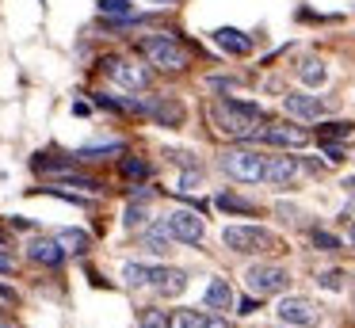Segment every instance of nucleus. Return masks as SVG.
<instances>
[{"label": "nucleus", "mask_w": 355, "mask_h": 328, "mask_svg": "<svg viewBox=\"0 0 355 328\" xmlns=\"http://www.w3.org/2000/svg\"><path fill=\"white\" fill-rule=\"evenodd\" d=\"M210 119H214V126L230 137H256L263 130L260 126L263 107L245 103V99H218V103L210 107Z\"/></svg>", "instance_id": "f257e3e1"}, {"label": "nucleus", "mask_w": 355, "mask_h": 328, "mask_svg": "<svg viewBox=\"0 0 355 328\" xmlns=\"http://www.w3.org/2000/svg\"><path fill=\"white\" fill-rule=\"evenodd\" d=\"M225 244L233 252H248V256L252 252H283V241L260 225H230L225 229Z\"/></svg>", "instance_id": "f03ea898"}, {"label": "nucleus", "mask_w": 355, "mask_h": 328, "mask_svg": "<svg viewBox=\"0 0 355 328\" xmlns=\"http://www.w3.org/2000/svg\"><path fill=\"white\" fill-rule=\"evenodd\" d=\"M138 50L146 53V61L157 69H184L187 65V50L172 35H149L138 42Z\"/></svg>", "instance_id": "7ed1b4c3"}, {"label": "nucleus", "mask_w": 355, "mask_h": 328, "mask_svg": "<svg viewBox=\"0 0 355 328\" xmlns=\"http://www.w3.org/2000/svg\"><path fill=\"white\" fill-rule=\"evenodd\" d=\"M222 172L233 175L241 183H260L263 172H268V160L260 153H248V149H237V153H225L222 157Z\"/></svg>", "instance_id": "20e7f679"}, {"label": "nucleus", "mask_w": 355, "mask_h": 328, "mask_svg": "<svg viewBox=\"0 0 355 328\" xmlns=\"http://www.w3.org/2000/svg\"><path fill=\"white\" fill-rule=\"evenodd\" d=\"M103 73L126 92H146L149 88V69L138 65V61H126V58H107L103 61Z\"/></svg>", "instance_id": "39448f33"}, {"label": "nucleus", "mask_w": 355, "mask_h": 328, "mask_svg": "<svg viewBox=\"0 0 355 328\" xmlns=\"http://www.w3.org/2000/svg\"><path fill=\"white\" fill-rule=\"evenodd\" d=\"M248 290L252 294H260V297H271V294H283L286 286H291V275L283 271V267H275V264H256V267H248Z\"/></svg>", "instance_id": "423d86ee"}, {"label": "nucleus", "mask_w": 355, "mask_h": 328, "mask_svg": "<svg viewBox=\"0 0 355 328\" xmlns=\"http://www.w3.org/2000/svg\"><path fill=\"white\" fill-rule=\"evenodd\" d=\"M279 320H286V325H294V328H317L321 325V309H317L313 302H309V297H283V302H279Z\"/></svg>", "instance_id": "0eeeda50"}, {"label": "nucleus", "mask_w": 355, "mask_h": 328, "mask_svg": "<svg viewBox=\"0 0 355 328\" xmlns=\"http://www.w3.org/2000/svg\"><path fill=\"white\" fill-rule=\"evenodd\" d=\"M164 229H168L172 241H184V244H199L202 233H207V225H202V218L195 210H172L164 218Z\"/></svg>", "instance_id": "6e6552de"}, {"label": "nucleus", "mask_w": 355, "mask_h": 328, "mask_svg": "<svg viewBox=\"0 0 355 328\" xmlns=\"http://www.w3.org/2000/svg\"><path fill=\"white\" fill-rule=\"evenodd\" d=\"M256 137L268 141V145H279V149H302V145L309 141V134L302 126H294V122H271V126H263Z\"/></svg>", "instance_id": "1a4fd4ad"}, {"label": "nucleus", "mask_w": 355, "mask_h": 328, "mask_svg": "<svg viewBox=\"0 0 355 328\" xmlns=\"http://www.w3.org/2000/svg\"><path fill=\"white\" fill-rule=\"evenodd\" d=\"M27 256H31L35 264H42V267H58L65 259V248H62L58 236H35V241L27 244Z\"/></svg>", "instance_id": "9d476101"}, {"label": "nucleus", "mask_w": 355, "mask_h": 328, "mask_svg": "<svg viewBox=\"0 0 355 328\" xmlns=\"http://www.w3.org/2000/svg\"><path fill=\"white\" fill-rule=\"evenodd\" d=\"M298 172H302V164H298L294 157H275V160H268V172H263V180H268L271 187H286V183L298 180Z\"/></svg>", "instance_id": "9b49d317"}, {"label": "nucleus", "mask_w": 355, "mask_h": 328, "mask_svg": "<svg viewBox=\"0 0 355 328\" xmlns=\"http://www.w3.org/2000/svg\"><path fill=\"white\" fill-rule=\"evenodd\" d=\"M283 107L294 114V119H321V114H329V103L317 96H286Z\"/></svg>", "instance_id": "f8f14e48"}, {"label": "nucleus", "mask_w": 355, "mask_h": 328, "mask_svg": "<svg viewBox=\"0 0 355 328\" xmlns=\"http://www.w3.org/2000/svg\"><path fill=\"white\" fill-rule=\"evenodd\" d=\"M214 42L222 46L225 53H237V58L252 53V38H248L245 31H233V27H218V31H214Z\"/></svg>", "instance_id": "ddd939ff"}, {"label": "nucleus", "mask_w": 355, "mask_h": 328, "mask_svg": "<svg viewBox=\"0 0 355 328\" xmlns=\"http://www.w3.org/2000/svg\"><path fill=\"white\" fill-rule=\"evenodd\" d=\"M161 275H164V267H149V264H126L123 267V279L130 286H157Z\"/></svg>", "instance_id": "4468645a"}, {"label": "nucleus", "mask_w": 355, "mask_h": 328, "mask_svg": "<svg viewBox=\"0 0 355 328\" xmlns=\"http://www.w3.org/2000/svg\"><path fill=\"white\" fill-rule=\"evenodd\" d=\"M146 114H153L157 122H164V126H180L184 122V107L180 103H168V99H157V103H146L141 107Z\"/></svg>", "instance_id": "2eb2a0df"}, {"label": "nucleus", "mask_w": 355, "mask_h": 328, "mask_svg": "<svg viewBox=\"0 0 355 328\" xmlns=\"http://www.w3.org/2000/svg\"><path fill=\"white\" fill-rule=\"evenodd\" d=\"M207 305H210V309H233V286H230V282H225V279H210Z\"/></svg>", "instance_id": "dca6fc26"}, {"label": "nucleus", "mask_w": 355, "mask_h": 328, "mask_svg": "<svg viewBox=\"0 0 355 328\" xmlns=\"http://www.w3.org/2000/svg\"><path fill=\"white\" fill-rule=\"evenodd\" d=\"M141 244H146V252H153V256H164V252L172 248V236H168V229H164V221H161V225H153V229H146Z\"/></svg>", "instance_id": "f3484780"}, {"label": "nucleus", "mask_w": 355, "mask_h": 328, "mask_svg": "<svg viewBox=\"0 0 355 328\" xmlns=\"http://www.w3.org/2000/svg\"><path fill=\"white\" fill-rule=\"evenodd\" d=\"M58 241H62V248L73 252V256H85V252L92 248V236L80 233V229H62V233H58Z\"/></svg>", "instance_id": "a211bd4d"}, {"label": "nucleus", "mask_w": 355, "mask_h": 328, "mask_svg": "<svg viewBox=\"0 0 355 328\" xmlns=\"http://www.w3.org/2000/svg\"><path fill=\"white\" fill-rule=\"evenodd\" d=\"M298 76H302V84H309V88H317V84H324V65L317 58H306L302 61V69H298Z\"/></svg>", "instance_id": "6ab92c4d"}, {"label": "nucleus", "mask_w": 355, "mask_h": 328, "mask_svg": "<svg viewBox=\"0 0 355 328\" xmlns=\"http://www.w3.org/2000/svg\"><path fill=\"white\" fill-rule=\"evenodd\" d=\"M184 286H187V275L176 271V267H164V275H161V282H157V290H161V294H180Z\"/></svg>", "instance_id": "aec40b11"}, {"label": "nucleus", "mask_w": 355, "mask_h": 328, "mask_svg": "<svg viewBox=\"0 0 355 328\" xmlns=\"http://www.w3.org/2000/svg\"><path fill=\"white\" fill-rule=\"evenodd\" d=\"M168 325L172 328H202V325H207V317H202L199 309H176L168 317Z\"/></svg>", "instance_id": "412c9836"}, {"label": "nucleus", "mask_w": 355, "mask_h": 328, "mask_svg": "<svg viewBox=\"0 0 355 328\" xmlns=\"http://www.w3.org/2000/svg\"><path fill=\"white\" fill-rule=\"evenodd\" d=\"M100 12L103 15H115V19H130L134 4H130V0H100Z\"/></svg>", "instance_id": "4be33fe9"}, {"label": "nucleus", "mask_w": 355, "mask_h": 328, "mask_svg": "<svg viewBox=\"0 0 355 328\" xmlns=\"http://www.w3.org/2000/svg\"><path fill=\"white\" fill-rule=\"evenodd\" d=\"M138 328H172V325H168V317H164V309H141Z\"/></svg>", "instance_id": "5701e85b"}, {"label": "nucleus", "mask_w": 355, "mask_h": 328, "mask_svg": "<svg viewBox=\"0 0 355 328\" xmlns=\"http://www.w3.org/2000/svg\"><path fill=\"white\" fill-rule=\"evenodd\" d=\"M123 175H130V180H146L149 175V164L141 157H126L123 160Z\"/></svg>", "instance_id": "b1692460"}, {"label": "nucleus", "mask_w": 355, "mask_h": 328, "mask_svg": "<svg viewBox=\"0 0 355 328\" xmlns=\"http://www.w3.org/2000/svg\"><path fill=\"white\" fill-rule=\"evenodd\" d=\"M344 279H347V275L336 271V267H332V271H321V275H317V282H321L324 290H344Z\"/></svg>", "instance_id": "393cba45"}, {"label": "nucleus", "mask_w": 355, "mask_h": 328, "mask_svg": "<svg viewBox=\"0 0 355 328\" xmlns=\"http://www.w3.org/2000/svg\"><path fill=\"white\" fill-rule=\"evenodd\" d=\"M352 122H329V126H321V141H332V137H347L352 134Z\"/></svg>", "instance_id": "a878e982"}, {"label": "nucleus", "mask_w": 355, "mask_h": 328, "mask_svg": "<svg viewBox=\"0 0 355 328\" xmlns=\"http://www.w3.org/2000/svg\"><path fill=\"white\" fill-rule=\"evenodd\" d=\"M218 206H222V210H237V214H256L252 202H245V198H233V195H222V198H218Z\"/></svg>", "instance_id": "bb28decb"}, {"label": "nucleus", "mask_w": 355, "mask_h": 328, "mask_svg": "<svg viewBox=\"0 0 355 328\" xmlns=\"http://www.w3.org/2000/svg\"><path fill=\"white\" fill-rule=\"evenodd\" d=\"M313 244H317V248H324V252H340V236L324 233V229H313Z\"/></svg>", "instance_id": "cd10ccee"}, {"label": "nucleus", "mask_w": 355, "mask_h": 328, "mask_svg": "<svg viewBox=\"0 0 355 328\" xmlns=\"http://www.w3.org/2000/svg\"><path fill=\"white\" fill-rule=\"evenodd\" d=\"M107 153H123V145H103V149H80L77 153V160H103V157H107Z\"/></svg>", "instance_id": "c85d7f7f"}, {"label": "nucleus", "mask_w": 355, "mask_h": 328, "mask_svg": "<svg viewBox=\"0 0 355 328\" xmlns=\"http://www.w3.org/2000/svg\"><path fill=\"white\" fill-rule=\"evenodd\" d=\"M65 183H69V187H85V191H103V183L100 180H92V175H65Z\"/></svg>", "instance_id": "c756f323"}, {"label": "nucleus", "mask_w": 355, "mask_h": 328, "mask_svg": "<svg viewBox=\"0 0 355 328\" xmlns=\"http://www.w3.org/2000/svg\"><path fill=\"white\" fill-rule=\"evenodd\" d=\"M141 221H146V210H141V206H130V210H126V229H138Z\"/></svg>", "instance_id": "7c9ffc66"}, {"label": "nucleus", "mask_w": 355, "mask_h": 328, "mask_svg": "<svg viewBox=\"0 0 355 328\" xmlns=\"http://www.w3.org/2000/svg\"><path fill=\"white\" fill-rule=\"evenodd\" d=\"M324 145V157L332 160V164H340V160H344V145H332V141H321Z\"/></svg>", "instance_id": "2f4dec72"}, {"label": "nucleus", "mask_w": 355, "mask_h": 328, "mask_svg": "<svg viewBox=\"0 0 355 328\" xmlns=\"http://www.w3.org/2000/svg\"><path fill=\"white\" fill-rule=\"evenodd\" d=\"M237 313H245V317H248V313H256V297H241V302H237Z\"/></svg>", "instance_id": "473e14b6"}, {"label": "nucleus", "mask_w": 355, "mask_h": 328, "mask_svg": "<svg viewBox=\"0 0 355 328\" xmlns=\"http://www.w3.org/2000/svg\"><path fill=\"white\" fill-rule=\"evenodd\" d=\"M202 328H230V325H225L222 317H207V325H202Z\"/></svg>", "instance_id": "72a5a7b5"}, {"label": "nucleus", "mask_w": 355, "mask_h": 328, "mask_svg": "<svg viewBox=\"0 0 355 328\" xmlns=\"http://www.w3.org/2000/svg\"><path fill=\"white\" fill-rule=\"evenodd\" d=\"M344 187H347V191H355V180H347V183H344Z\"/></svg>", "instance_id": "f704fd0d"}, {"label": "nucleus", "mask_w": 355, "mask_h": 328, "mask_svg": "<svg viewBox=\"0 0 355 328\" xmlns=\"http://www.w3.org/2000/svg\"><path fill=\"white\" fill-rule=\"evenodd\" d=\"M347 241H352V244H355V225H352V233H347Z\"/></svg>", "instance_id": "c9c22d12"}, {"label": "nucleus", "mask_w": 355, "mask_h": 328, "mask_svg": "<svg viewBox=\"0 0 355 328\" xmlns=\"http://www.w3.org/2000/svg\"><path fill=\"white\" fill-rule=\"evenodd\" d=\"M0 328H8V325H4V320H0Z\"/></svg>", "instance_id": "e433bc0d"}]
</instances>
